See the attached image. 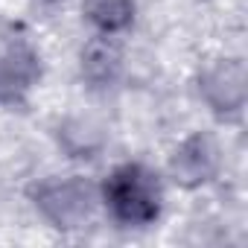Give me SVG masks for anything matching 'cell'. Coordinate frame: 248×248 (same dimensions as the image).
<instances>
[{
    "instance_id": "cell-1",
    "label": "cell",
    "mask_w": 248,
    "mask_h": 248,
    "mask_svg": "<svg viewBox=\"0 0 248 248\" xmlns=\"http://www.w3.org/2000/svg\"><path fill=\"white\" fill-rule=\"evenodd\" d=\"M161 184L158 175L140 164L117 167L102 184V202L111 216L123 225H149L161 213Z\"/></svg>"
},
{
    "instance_id": "cell-3",
    "label": "cell",
    "mask_w": 248,
    "mask_h": 248,
    "mask_svg": "<svg viewBox=\"0 0 248 248\" xmlns=\"http://www.w3.org/2000/svg\"><path fill=\"white\" fill-rule=\"evenodd\" d=\"M88 18L102 30V32H117L132 24V0H85Z\"/></svg>"
},
{
    "instance_id": "cell-2",
    "label": "cell",
    "mask_w": 248,
    "mask_h": 248,
    "mask_svg": "<svg viewBox=\"0 0 248 248\" xmlns=\"http://www.w3.org/2000/svg\"><path fill=\"white\" fill-rule=\"evenodd\" d=\"M35 73L32 56L21 50H6L0 53V96H12L18 88H27Z\"/></svg>"
}]
</instances>
